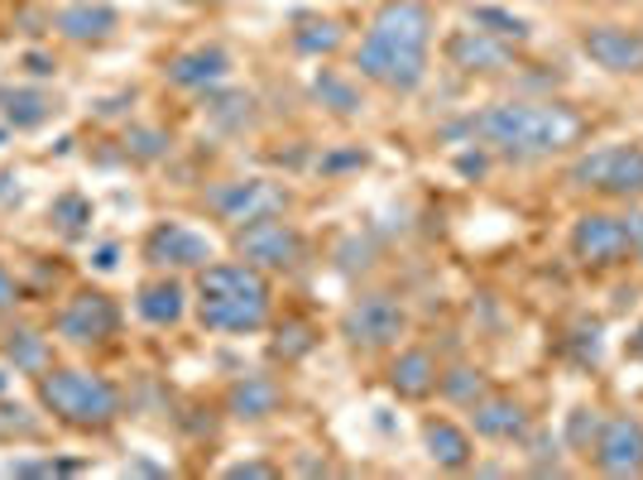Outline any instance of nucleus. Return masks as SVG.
Returning <instances> with one entry per match:
<instances>
[{"mask_svg": "<svg viewBox=\"0 0 643 480\" xmlns=\"http://www.w3.org/2000/svg\"><path fill=\"white\" fill-rule=\"evenodd\" d=\"M466 130L494 144L504 159H548L576 135V115L567 106H533V101H509V106H486L480 115H466Z\"/></svg>", "mask_w": 643, "mask_h": 480, "instance_id": "obj_1", "label": "nucleus"}, {"mask_svg": "<svg viewBox=\"0 0 643 480\" xmlns=\"http://www.w3.org/2000/svg\"><path fill=\"white\" fill-rule=\"evenodd\" d=\"M197 317L207 331H259L269 323V279L255 265L197 269Z\"/></svg>", "mask_w": 643, "mask_h": 480, "instance_id": "obj_2", "label": "nucleus"}, {"mask_svg": "<svg viewBox=\"0 0 643 480\" xmlns=\"http://www.w3.org/2000/svg\"><path fill=\"white\" fill-rule=\"evenodd\" d=\"M39 404L53 413V423L72 432H106L121 418V389L92 370H43Z\"/></svg>", "mask_w": 643, "mask_h": 480, "instance_id": "obj_3", "label": "nucleus"}, {"mask_svg": "<svg viewBox=\"0 0 643 480\" xmlns=\"http://www.w3.org/2000/svg\"><path fill=\"white\" fill-rule=\"evenodd\" d=\"M567 183L581 187V193L591 187V193L634 202V197H643V150L639 144H605V150H591L567 168Z\"/></svg>", "mask_w": 643, "mask_h": 480, "instance_id": "obj_4", "label": "nucleus"}, {"mask_svg": "<svg viewBox=\"0 0 643 480\" xmlns=\"http://www.w3.org/2000/svg\"><path fill=\"white\" fill-rule=\"evenodd\" d=\"M408 331V313L399 308V298L389 294H360L350 308L341 313V337L356 351H385Z\"/></svg>", "mask_w": 643, "mask_h": 480, "instance_id": "obj_5", "label": "nucleus"}, {"mask_svg": "<svg viewBox=\"0 0 643 480\" xmlns=\"http://www.w3.org/2000/svg\"><path fill=\"white\" fill-rule=\"evenodd\" d=\"M356 68H360V78L389 86V92H414V86H422V78H428V49H404V43L365 34Z\"/></svg>", "mask_w": 643, "mask_h": 480, "instance_id": "obj_6", "label": "nucleus"}, {"mask_svg": "<svg viewBox=\"0 0 643 480\" xmlns=\"http://www.w3.org/2000/svg\"><path fill=\"white\" fill-rule=\"evenodd\" d=\"M236 255L255 269H298L303 236L284 216H259V222L236 226Z\"/></svg>", "mask_w": 643, "mask_h": 480, "instance_id": "obj_7", "label": "nucleus"}, {"mask_svg": "<svg viewBox=\"0 0 643 480\" xmlns=\"http://www.w3.org/2000/svg\"><path fill=\"white\" fill-rule=\"evenodd\" d=\"M207 207L222 216V222L245 226V222H259V216H284L288 193H284V187H274V183H265V178L216 183L207 193Z\"/></svg>", "mask_w": 643, "mask_h": 480, "instance_id": "obj_8", "label": "nucleus"}, {"mask_svg": "<svg viewBox=\"0 0 643 480\" xmlns=\"http://www.w3.org/2000/svg\"><path fill=\"white\" fill-rule=\"evenodd\" d=\"M58 337L72 341V346H96V341H111L115 327H121V313H115V303L101 294V288H82L78 298L68 303L63 313H58Z\"/></svg>", "mask_w": 643, "mask_h": 480, "instance_id": "obj_9", "label": "nucleus"}, {"mask_svg": "<svg viewBox=\"0 0 643 480\" xmlns=\"http://www.w3.org/2000/svg\"><path fill=\"white\" fill-rule=\"evenodd\" d=\"M212 241L197 236L193 226L183 222H159L150 236H144V259L154 269H207L212 265Z\"/></svg>", "mask_w": 643, "mask_h": 480, "instance_id": "obj_10", "label": "nucleus"}, {"mask_svg": "<svg viewBox=\"0 0 643 480\" xmlns=\"http://www.w3.org/2000/svg\"><path fill=\"white\" fill-rule=\"evenodd\" d=\"M572 255L581 259L586 269H610L630 255V236H624V222L610 212H586L576 216L572 226Z\"/></svg>", "mask_w": 643, "mask_h": 480, "instance_id": "obj_11", "label": "nucleus"}, {"mask_svg": "<svg viewBox=\"0 0 643 480\" xmlns=\"http://www.w3.org/2000/svg\"><path fill=\"white\" fill-rule=\"evenodd\" d=\"M595 471L605 476H643V423L630 413L605 418L601 432H595Z\"/></svg>", "mask_w": 643, "mask_h": 480, "instance_id": "obj_12", "label": "nucleus"}, {"mask_svg": "<svg viewBox=\"0 0 643 480\" xmlns=\"http://www.w3.org/2000/svg\"><path fill=\"white\" fill-rule=\"evenodd\" d=\"M581 53L605 72H643V34L624 24H591L581 34Z\"/></svg>", "mask_w": 643, "mask_h": 480, "instance_id": "obj_13", "label": "nucleus"}, {"mask_svg": "<svg viewBox=\"0 0 643 480\" xmlns=\"http://www.w3.org/2000/svg\"><path fill=\"white\" fill-rule=\"evenodd\" d=\"M370 34L404 43V49H428L432 39V10L422 0H385L370 20Z\"/></svg>", "mask_w": 643, "mask_h": 480, "instance_id": "obj_14", "label": "nucleus"}, {"mask_svg": "<svg viewBox=\"0 0 643 480\" xmlns=\"http://www.w3.org/2000/svg\"><path fill=\"white\" fill-rule=\"evenodd\" d=\"M447 63L461 72H500V68H509V49H504V39L486 34V29H457L447 39Z\"/></svg>", "mask_w": 643, "mask_h": 480, "instance_id": "obj_15", "label": "nucleus"}, {"mask_svg": "<svg viewBox=\"0 0 643 480\" xmlns=\"http://www.w3.org/2000/svg\"><path fill=\"white\" fill-rule=\"evenodd\" d=\"M231 72V53L207 43V49H187L169 63V82L183 86V92H212L216 82H226Z\"/></svg>", "mask_w": 643, "mask_h": 480, "instance_id": "obj_16", "label": "nucleus"}, {"mask_svg": "<svg viewBox=\"0 0 643 480\" xmlns=\"http://www.w3.org/2000/svg\"><path fill=\"white\" fill-rule=\"evenodd\" d=\"M437 375H442V366H437V356L428 346H408L389 366V389L399 399H428V395H437Z\"/></svg>", "mask_w": 643, "mask_h": 480, "instance_id": "obj_17", "label": "nucleus"}, {"mask_svg": "<svg viewBox=\"0 0 643 480\" xmlns=\"http://www.w3.org/2000/svg\"><path fill=\"white\" fill-rule=\"evenodd\" d=\"M471 423H476V438L486 442H519L529 438V413L519 409L514 399H480L471 404Z\"/></svg>", "mask_w": 643, "mask_h": 480, "instance_id": "obj_18", "label": "nucleus"}, {"mask_svg": "<svg viewBox=\"0 0 643 480\" xmlns=\"http://www.w3.org/2000/svg\"><path fill=\"white\" fill-rule=\"evenodd\" d=\"M115 24H121V20H115V10L111 6H92V0H78V6L53 14V29L63 39H72V43H101V39L115 34Z\"/></svg>", "mask_w": 643, "mask_h": 480, "instance_id": "obj_19", "label": "nucleus"}, {"mask_svg": "<svg viewBox=\"0 0 643 480\" xmlns=\"http://www.w3.org/2000/svg\"><path fill=\"white\" fill-rule=\"evenodd\" d=\"M226 409H231V418H241V423H259V418H269L279 409V385H274L269 375H241L226 395Z\"/></svg>", "mask_w": 643, "mask_h": 480, "instance_id": "obj_20", "label": "nucleus"}, {"mask_svg": "<svg viewBox=\"0 0 643 480\" xmlns=\"http://www.w3.org/2000/svg\"><path fill=\"white\" fill-rule=\"evenodd\" d=\"M422 442H428V457L442 471H466V467H471V432L447 423V418H432V423L422 428Z\"/></svg>", "mask_w": 643, "mask_h": 480, "instance_id": "obj_21", "label": "nucleus"}, {"mask_svg": "<svg viewBox=\"0 0 643 480\" xmlns=\"http://www.w3.org/2000/svg\"><path fill=\"white\" fill-rule=\"evenodd\" d=\"M183 308H187V288L178 279H154V284H144L140 298H135V313L150 327H173L183 317Z\"/></svg>", "mask_w": 643, "mask_h": 480, "instance_id": "obj_22", "label": "nucleus"}, {"mask_svg": "<svg viewBox=\"0 0 643 480\" xmlns=\"http://www.w3.org/2000/svg\"><path fill=\"white\" fill-rule=\"evenodd\" d=\"M0 356H6L20 375H34V380L53 366V346H49V337H39V331H29V327L6 331V337H0Z\"/></svg>", "mask_w": 643, "mask_h": 480, "instance_id": "obj_23", "label": "nucleus"}, {"mask_svg": "<svg viewBox=\"0 0 643 480\" xmlns=\"http://www.w3.org/2000/svg\"><path fill=\"white\" fill-rule=\"evenodd\" d=\"M313 96L336 115H360L365 111V96L356 92V82L341 78V72H331V68H322L313 78Z\"/></svg>", "mask_w": 643, "mask_h": 480, "instance_id": "obj_24", "label": "nucleus"}, {"mask_svg": "<svg viewBox=\"0 0 643 480\" xmlns=\"http://www.w3.org/2000/svg\"><path fill=\"white\" fill-rule=\"evenodd\" d=\"M53 96L49 92H34V86H20V92H6V121L14 130H34L53 115Z\"/></svg>", "mask_w": 643, "mask_h": 480, "instance_id": "obj_25", "label": "nucleus"}, {"mask_svg": "<svg viewBox=\"0 0 643 480\" xmlns=\"http://www.w3.org/2000/svg\"><path fill=\"white\" fill-rule=\"evenodd\" d=\"M437 389H442V399L466 404V409H471V404L486 399V375L471 370V366H451V370L437 375Z\"/></svg>", "mask_w": 643, "mask_h": 480, "instance_id": "obj_26", "label": "nucleus"}, {"mask_svg": "<svg viewBox=\"0 0 643 480\" xmlns=\"http://www.w3.org/2000/svg\"><path fill=\"white\" fill-rule=\"evenodd\" d=\"M251 106H255V101L245 96V92H212L207 96V115H212L216 125H226V130H245V125H251L255 121Z\"/></svg>", "mask_w": 643, "mask_h": 480, "instance_id": "obj_27", "label": "nucleus"}, {"mask_svg": "<svg viewBox=\"0 0 643 480\" xmlns=\"http://www.w3.org/2000/svg\"><path fill=\"white\" fill-rule=\"evenodd\" d=\"M471 24L486 29V34H494V39H514V43L529 39V24H523L514 10H500V6H476L471 10Z\"/></svg>", "mask_w": 643, "mask_h": 480, "instance_id": "obj_28", "label": "nucleus"}, {"mask_svg": "<svg viewBox=\"0 0 643 480\" xmlns=\"http://www.w3.org/2000/svg\"><path fill=\"white\" fill-rule=\"evenodd\" d=\"M49 222H58V231H63V236H82L86 222H92V202H86L82 193H63V197H53Z\"/></svg>", "mask_w": 643, "mask_h": 480, "instance_id": "obj_29", "label": "nucleus"}, {"mask_svg": "<svg viewBox=\"0 0 643 480\" xmlns=\"http://www.w3.org/2000/svg\"><path fill=\"white\" fill-rule=\"evenodd\" d=\"M336 43H341V24H331V20L303 24L298 34H294V49H298V53H331Z\"/></svg>", "mask_w": 643, "mask_h": 480, "instance_id": "obj_30", "label": "nucleus"}, {"mask_svg": "<svg viewBox=\"0 0 643 480\" xmlns=\"http://www.w3.org/2000/svg\"><path fill=\"white\" fill-rule=\"evenodd\" d=\"M601 423H605V418L595 413V409H576L572 418H567V447H576V452H591Z\"/></svg>", "mask_w": 643, "mask_h": 480, "instance_id": "obj_31", "label": "nucleus"}, {"mask_svg": "<svg viewBox=\"0 0 643 480\" xmlns=\"http://www.w3.org/2000/svg\"><path fill=\"white\" fill-rule=\"evenodd\" d=\"M125 150L150 164V159H164V154H169V135H164V130H130V135H125Z\"/></svg>", "mask_w": 643, "mask_h": 480, "instance_id": "obj_32", "label": "nucleus"}, {"mask_svg": "<svg viewBox=\"0 0 643 480\" xmlns=\"http://www.w3.org/2000/svg\"><path fill=\"white\" fill-rule=\"evenodd\" d=\"M274 351H279L284 360H298V356H308L313 351V327H303V323H288L279 331V341H274Z\"/></svg>", "mask_w": 643, "mask_h": 480, "instance_id": "obj_33", "label": "nucleus"}, {"mask_svg": "<svg viewBox=\"0 0 643 480\" xmlns=\"http://www.w3.org/2000/svg\"><path fill=\"white\" fill-rule=\"evenodd\" d=\"M10 471L14 476H63V471H78V461H14Z\"/></svg>", "mask_w": 643, "mask_h": 480, "instance_id": "obj_34", "label": "nucleus"}, {"mask_svg": "<svg viewBox=\"0 0 643 480\" xmlns=\"http://www.w3.org/2000/svg\"><path fill=\"white\" fill-rule=\"evenodd\" d=\"M620 222H624V236H630V255L639 259V269H643V212L630 207V212L620 216Z\"/></svg>", "mask_w": 643, "mask_h": 480, "instance_id": "obj_35", "label": "nucleus"}, {"mask_svg": "<svg viewBox=\"0 0 643 480\" xmlns=\"http://www.w3.org/2000/svg\"><path fill=\"white\" fill-rule=\"evenodd\" d=\"M365 150H341V154H331V159H322V173H341V168H360L365 164Z\"/></svg>", "mask_w": 643, "mask_h": 480, "instance_id": "obj_36", "label": "nucleus"}, {"mask_svg": "<svg viewBox=\"0 0 643 480\" xmlns=\"http://www.w3.org/2000/svg\"><path fill=\"white\" fill-rule=\"evenodd\" d=\"M231 480H255V476H274L269 461H236V467H226Z\"/></svg>", "mask_w": 643, "mask_h": 480, "instance_id": "obj_37", "label": "nucleus"}, {"mask_svg": "<svg viewBox=\"0 0 643 480\" xmlns=\"http://www.w3.org/2000/svg\"><path fill=\"white\" fill-rule=\"evenodd\" d=\"M14 303H20V284H14V274L0 265V313L14 308Z\"/></svg>", "mask_w": 643, "mask_h": 480, "instance_id": "obj_38", "label": "nucleus"}, {"mask_svg": "<svg viewBox=\"0 0 643 480\" xmlns=\"http://www.w3.org/2000/svg\"><path fill=\"white\" fill-rule=\"evenodd\" d=\"M457 168L466 173V178H480V173H486V159H480V154H461Z\"/></svg>", "mask_w": 643, "mask_h": 480, "instance_id": "obj_39", "label": "nucleus"}, {"mask_svg": "<svg viewBox=\"0 0 643 480\" xmlns=\"http://www.w3.org/2000/svg\"><path fill=\"white\" fill-rule=\"evenodd\" d=\"M115 255H121L115 245H101V251H96V269H115Z\"/></svg>", "mask_w": 643, "mask_h": 480, "instance_id": "obj_40", "label": "nucleus"}, {"mask_svg": "<svg viewBox=\"0 0 643 480\" xmlns=\"http://www.w3.org/2000/svg\"><path fill=\"white\" fill-rule=\"evenodd\" d=\"M630 356H643V327H639V341H630Z\"/></svg>", "mask_w": 643, "mask_h": 480, "instance_id": "obj_41", "label": "nucleus"}, {"mask_svg": "<svg viewBox=\"0 0 643 480\" xmlns=\"http://www.w3.org/2000/svg\"><path fill=\"white\" fill-rule=\"evenodd\" d=\"M0 438H6V418H0Z\"/></svg>", "mask_w": 643, "mask_h": 480, "instance_id": "obj_42", "label": "nucleus"}, {"mask_svg": "<svg viewBox=\"0 0 643 480\" xmlns=\"http://www.w3.org/2000/svg\"><path fill=\"white\" fill-rule=\"evenodd\" d=\"M0 389H6V375H0Z\"/></svg>", "mask_w": 643, "mask_h": 480, "instance_id": "obj_43", "label": "nucleus"}]
</instances>
